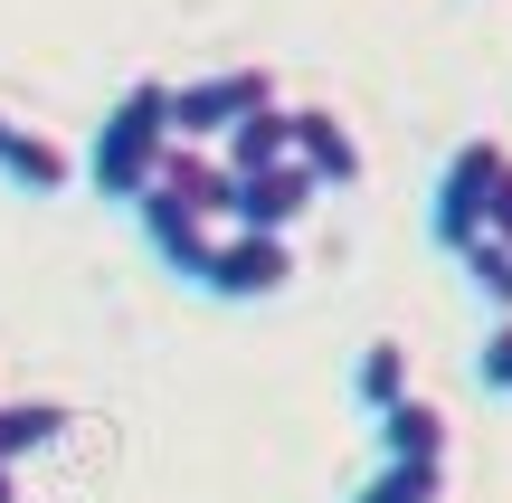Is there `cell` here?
Returning <instances> with one entry per match:
<instances>
[{"label":"cell","instance_id":"6da1fadb","mask_svg":"<svg viewBox=\"0 0 512 503\" xmlns=\"http://www.w3.org/2000/svg\"><path fill=\"white\" fill-rule=\"evenodd\" d=\"M228 171H219V152H200V143H171V162H162V181L133 200V219H143V247L171 266V276H190L200 285V266H209V247L228 238Z\"/></svg>","mask_w":512,"mask_h":503},{"label":"cell","instance_id":"7a4b0ae2","mask_svg":"<svg viewBox=\"0 0 512 503\" xmlns=\"http://www.w3.org/2000/svg\"><path fill=\"white\" fill-rule=\"evenodd\" d=\"M162 162H171V86L143 76V86H124L105 105V124H95V143H86V181L105 190V200H143V190L162 181Z\"/></svg>","mask_w":512,"mask_h":503},{"label":"cell","instance_id":"3957f363","mask_svg":"<svg viewBox=\"0 0 512 503\" xmlns=\"http://www.w3.org/2000/svg\"><path fill=\"white\" fill-rule=\"evenodd\" d=\"M503 162H512V152L494 143V133H475V143H456V152H446L437 190H427V238H437L446 257H465V247L484 238V219H494V181H503Z\"/></svg>","mask_w":512,"mask_h":503},{"label":"cell","instance_id":"277c9868","mask_svg":"<svg viewBox=\"0 0 512 503\" xmlns=\"http://www.w3.org/2000/svg\"><path fill=\"white\" fill-rule=\"evenodd\" d=\"M275 105V76L266 67H219V76H190V86H171V143H200L219 152L228 133L247 124V114Z\"/></svg>","mask_w":512,"mask_h":503},{"label":"cell","instance_id":"5b68a950","mask_svg":"<svg viewBox=\"0 0 512 503\" xmlns=\"http://www.w3.org/2000/svg\"><path fill=\"white\" fill-rule=\"evenodd\" d=\"M285 276H294V238L228 228V238L209 247V266H200V295H219V304H266V295H285Z\"/></svg>","mask_w":512,"mask_h":503},{"label":"cell","instance_id":"8992f818","mask_svg":"<svg viewBox=\"0 0 512 503\" xmlns=\"http://www.w3.org/2000/svg\"><path fill=\"white\" fill-rule=\"evenodd\" d=\"M313 200H323V181H313L304 162L256 171V181H238V190H228V228H256V238H294V228L313 219Z\"/></svg>","mask_w":512,"mask_h":503},{"label":"cell","instance_id":"52a82bcc","mask_svg":"<svg viewBox=\"0 0 512 503\" xmlns=\"http://www.w3.org/2000/svg\"><path fill=\"white\" fill-rule=\"evenodd\" d=\"M0 181H10V190H29V200H57V190L76 181V162H67V152H57L38 124L0 114Z\"/></svg>","mask_w":512,"mask_h":503},{"label":"cell","instance_id":"ba28073f","mask_svg":"<svg viewBox=\"0 0 512 503\" xmlns=\"http://www.w3.org/2000/svg\"><path fill=\"white\" fill-rule=\"evenodd\" d=\"M380 456L389 466H456V428L437 418V399H399L380 418Z\"/></svg>","mask_w":512,"mask_h":503},{"label":"cell","instance_id":"9c48e42d","mask_svg":"<svg viewBox=\"0 0 512 503\" xmlns=\"http://www.w3.org/2000/svg\"><path fill=\"white\" fill-rule=\"evenodd\" d=\"M294 162H304L323 190L361 181V143H351V124H342V114H323V105H304V114H294Z\"/></svg>","mask_w":512,"mask_h":503},{"label":"cell","instance_id":"30bf717a","mask_svg":"<svg viewBox=\"0 0 512 503\" xmlns=\"http://www.w3.org/2000/svg\"><path fill=\"white\" fill-rule=\"evenodd\" d=\"M285 162H294V114L285 105L247 114V124L219 143V171H228V181H256V171H285Z\"/></svg>","mask_w":512,"mask_h":503},{"label":"cell","instance_id":"8fae6325","mask_svg":"<svg viewBox=\"0 0 512 503\" xmlns=\"http://www.w3.org/2000/svg\"><path fill=\"white\" fill-rule=\"evenodd\" d=\"M351 399H361V409L370 418H389V409H399V399H418V390H408V342H361V361H351Z\"/></svg>","mask_w":512,"mask_h":503},{"label":"cell","instance_id":"7c38bea8","mask_svg":"<svg viewBox=\"0 0 512 503\" xmlns=\"http://www.w3.org/2000/svg\"><path fill=\"white\" fill-rule=\"evenodd\" d=\"M76 418L57 409V399H0V466H19V456H38V447H57Z\"/></svg>","mask_w":512,"mask_h":503},{"label":"cell","instance_id":"4fadbf2b","mask_svg":"<svg viewBox=\"0 0 512 503\" xmlns=\"http://www.w3.org/2000/svg\"><path fill=\"white\" fill-rule=\"evenodd\" d=\"M437 494H446V466H389V456L351 485V503H437Z\"/></svg>","mask_w":512,"mask_h":503},{"label":"cell","instance_id":"5bb4252c","mask_svg":"<svg viewBox=\"0 0 512 503\" xmlns=\"http://www.w3.org/2000/svg\"><path fill=\"white\" fill-rule=\"evenodd\" d=\"M456 266H465V285H475V295L494 304V314H512V247H503V238H475Z\"/></svg>","mask_w":512,"mask_h":503},{"label":"cell","instance_id":"9a60e30c","mask_svg":"<svg viewBox=\"0 0 512 503\" xmlns=\"http://www.w3.org/2000/svg\"><path fill=\"white\" fill-rule=\"evenodd\" d=\"M475 380H484L494 399H512V314L484 323V342H475Z\"/></svg>","mask_w":512,"mask_h":503},{"label":"cell","instance_id":"2e32d148","mask_svg":"<svg viewBox=\"0 0 512 503\" xmlns=\"http://www.w3.org/2000/svg\"><path fill=\"white\" fill-rule=\"evenodd\" d=\"M484 238L512 247V162H503V181H494V219H484Z\"/></svg>","mask_w":512,"mask_h":503},{"label":"cell","instance_id":"e0dca14e","mask_svg":"<svg viewBox=\"0 0 512 503\" xmlns=\"http://www.w3.org/2000/svg\"><path fill=\"white\" fill-rule=\"evenodd\" d=\"M0 503H19V466H0Z\"/></svg>","mask_w":512,"mask_h":503}]
</instances>
